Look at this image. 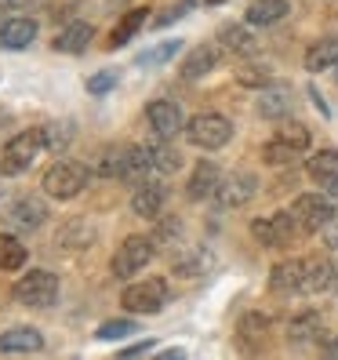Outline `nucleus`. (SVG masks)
<instances>
[{"instance_id":"obj_48","label":"nucleus","mask_w":338,"mask_h":360,"mask_svg":"<svg viewBox=\"0 0 338 360\" xmlns=\"http://www.w3.org/2000/svg\"><path fill=\"white\" fill-rule=\"evenodd\" d=\"M324 353L338 360V335H334V338H327V342H324Z\"/></svg>"},{"instance_id":"obj_27","label":"nucleus","mask_w":338,"mask_h":360,"mask_svg":"<svg viewBox=\"0 0 338 360\" xmlns=\"http://www.w3.org/2000/svg\"><path fill=\"white\" fill-rule=\"evenodd\" d=\"M150 157H153L157 175H175V172H182V153L175 150L171 139H153V142H150Z\"/></svg>"},{"instance_id":"obj_53","label":"nucleus","mask_w":338,"mask_h":360,"mask_svg":"<svg viewBox=\"0 0 338 360\" xmlns=\"http://www.w3.org/2000/svg\"><path fill=\"white\" fill-rule=\"evenodd\" d=\"M334 77H338V73H334Z\"/></svg>"},{"instance_id":"obj_5","label":"nucleus","mask_w":338,"mask_h":360,"mask_svg":"<svg viewBox=\"0 0 338 360\" xmlns=\"http://www.w3.org/2000/svg\"><path fill=\"white\" fill-rule=\"evenodd\" d=\"M157 255V244L153 237H142V233H131V237H124V244L113 251V259H110V273L117 281H128L135 277V273H142L145 266L153 262Z\"/></svg>"},{"instance_id":"obj_22","label":"nucleus","mask_w":338,"mask_h":360,"mask_svg":"<svg viewBox=\"0 0 338 360\" xmlns=\"http://www.w3.org/2000/svg\"><path fill=\"white\" fill-rule=\"evenodd\" d=\"M324 335V316L316 309H302L287 321V342L291 346H309Z\"/></svg>"},{"instance_id":"obj_8","label":"nucleus","mask_w":338,"mask_h":360,"mask_svg":"<svg viewBox=\"0 0 338 360\" xmlns=\"http://www.w3.org/2000/svg\"><path fill=\"white\" fill-rule=\"evenodd\" d=\"M299 233H302V226L294 222L291 211H273V215L251 222V237H255L262 248H291Z\"/></svg>"},{"instance_id":"obj_43","label":"nucleus","mask_w":338,"mask_h":360,"mask_svg":"<svg viewBox=\"0 0 338 360\" xmlns=\"http://www.w3.org/2000/svg\"><path fill=\"white\" fill-rule=\"evenodd\" d=\"M153 338H142V342H135V346H124L120 349V356H145V353H153Z\"/></svg>"},{"instance_id":"obj_40","label":"nucleus","mask_w":338,"mask_h":360,"mask_svg":"<svg viewBox=\"0 0 338 360\" xmlns=\"http://www.w3.org/2000/svg\"><path fill=\"white\" fill-rule=\"evenodd\" d=\"M204 266H207V259H204L200 248L189 251V255H182V259H175V273H182V277H200Z\"/></svg>"},{"instance_id":"obj_2","label":"nucleus","mask_w":338,"mask_h":360,"mask_svg":"<svg viewBox=\"0 0 338 360\" xmlns=\"http://www.w3.org/2000/svg\"><path fill=\"white\" fill-rule=\"evenodd\" d=\"M88 167H84L80 160H55L48 172H44V179H40V189L51 197V200H73V197H80L84 193V186H88Z\"/></svg>"},{"instance_id":"obj_26","label":"nucleus","mask_w":338,"mask_h":360,"mask_svg":"<svg viewBox=\"0 0 338 360\" xmlns=\"http://www.w3.org/2000/svg\"><path fill=\"white\" fill-rule=\"evenodd\" d=\"M306 70L309 73H327V70H338V37H324L309 44L306 51Z\"/></svg>"},{"instance_id":"obj_16","label":"nucleus","mask_w":338,"mask_h":360,"mask_svg":"<svg viewBox=\"0 0 338 360\" xmlns=\"http://www.w3.org/2000/svg\"><path fill=\"white\" fill-rule=\"evenodd\" d=\"M37 40V18L30 15H11L0 22V48L4 51H26Z\"/></svg>"},{"instance_id":"obj_25","label":"nucleus","mask_w":338,"mask_h":360,"mask_svg":"<svg viewBox=\"0 0 338 360\" xmlns=\"http://www.w3.org/2000/svg\"><path fill=\"white\" fill-rule=\"evenodd\" d=\"M306 175L320 186V189H331L338 182V150L327 146V150H316L309 160H306Z\"/></svg>"},{"instance_id":"obj_30","label":"nucleus","mask_w":338,"mask_h":360,"mask_svg":"<svg viewBox=\"0 0 338 360\" xmlns=\"http://www.w3.org/2000/svg\"><path fill=\"white\" fill-rule=\"evenodd\" d=\"M30 259V251L26 244L15 237V233H0V273H15V269H22Z\"/></svg>"},{"instance_id":"obj_29","label":"nucleus","mask_w":338,"mask_h":360,"mask_svg":"<svg viewBox=\"0 0 338 360\" xmlns=\"http://www.w3.org/2000/svg\"><path fill=\"white\" fill-rule=\"evenodd\" d=\"M91 240H95V229L84 222V219H73V222H66V226L55 233V244L66 248V251H80V248H88Z\"/></svg>"},{"instance_id":"obj_42","label":"nucleus","mask_w":338,"mask_h":360,"mask_svg":"<svg viewBox=\"0 0 338 360\" xmlns=\"http://www.w3.org/2000/svg\"><path fill=\"white\" fill-rule=\"evenodd\" d=\"M186 11H193V0H178V4H171L153 26H171V22H178V18H186Z\"/></svg>"},{"instance_id":"obj_46","label":"nucleus","mask_w":338,"mask_h":360,"mask_svg":"<svg viewBox=\"0 0 338 360\" xmlns=\"http://www.w3.org/2000/svg\"><path fill=\"white\" fill-rule=\"evenodd\" d=\"M331 291H338V251L331 255Z\"/></svg>"},{"instance_id":"obj_49","label":"nucleus","mask_w":338,"mask_h":360,"mask_svg":"<svg viewBox=\"0 0 338 360\" xmlns=\"http://www.w3.org/2000/svg\"><path fill=\"white\" fill-rule=\"evenodd\" d=\"M8 124H11V113L4 110V105H0V131H4V128H8Z\"/></svg>"},{"instance_id":"obj_3","label":"nucleus","mask_w":338,"mask_h":360,"mask_svg":"<svg viewBox=\"0 0 338 360\" xmlns=\"http://www.w3.org/2000/svg\"><path fill=\"white\" fill-rule=\"evenodd\" d=\"M11 299L18 306H30V309H51L58 299V277L51 269H30L15 281Z\"/></svg>"},{"instance_id":"obj_51","label":"nucleus","mask_w":338,"mask_h":360,"mask_svg":"<svg viewBox=\"0 0 338 360\" xmlns=\"http://www.w3.org/2000/svg\"><path fill=\"white\" fill-rule=\"evenodd\" d=\"M327 193H331V197H334V204H338V182H334V186L327 189Z\"/></svg>"},{"instance_id":"obj_7","label":"nucleus","mask_w":338,"mask_h":360,"mask_svg":"<svg viewBox=\"0 0 338 360\" xmlns=\"http://www.w3.org/2000/svg\"><path fill=\"white\" fill-rule=\"evenodd\" d=\"M167 299H171V288H167L164 277H145V281H135L124 288L120 302L128 313H138V316H153L167 306Z\"/></svg>"},{"instance_id":"obj_45","label":"nucleus","mask_w":338,"mask_h":360,"mask_svg":"<svg viewBox=\"0 0 338 360\" xmlns=\"http://www.w3.org/2000/svg\"><path fill=\"white\" fill-rule=\"evenodd\" d=\"M30 0H0V11H22Z\"/></svg>"},{"instance_id":"obj_23","label":"nucleus","mask_w":338,"mask_h":360,"mask_svg":"<svg viewBox=\"0 0 338 360\" xmlns=\"http://www.w3.org/2000/svg\"><path fill=\"white\" fill-rule=\"evenodd\" d=\"M219 66V48L215 44H197L193 51H189L186 58H182V66H178V77L182 80H200V77H207L211 70Z\"/></svg>"},{"instance_id":"obj_1","label":"nucleus","mask_w":338,"mask_h":360,"mask_svg":"<svg viewBox=\"0 0 338 360\" xmlns=\"http://www.w3.org/2000/svg\"><path fill=\"white\" fill-rule=\"evenodd\" d=\"M229 139H233V120L222 117V113H197L186 120V142L197 146V150L204 153H215L222 150V146H229Z\"/></svg>"},{"instance_id":"obj_20","label":"nucleus","mask_w":338,"mask_h":360,"mask_svg":"<svg viewBox=\"0 0 338 360\" xmlns=\"http://www.w3.org/2000/svg\"><path fill=\"white\" fill-rule=\"evenodd\" d=\"M287 15H291L287 0H251L244 11V22L255 30H269V26H280Z\"/></svg>"},{"instance_id":"obj_32","label":"nucleus","mask_w":338,"mask_h":360,"mask_svg":"<svg viewBox=\"0 0 338 360\" xmlns=\"http://www.w3.org/2000/svg\"><path fill=\"white\" fill-rule=\"evenodd\" d=\"M299 157H302V153L294 150L291 142H284L280 135H273V139L262 146V160H266L269 167H291V164L299 160Z\"/></svg>"},{"instance_id":"obj_44","label":"nucleus","mask_w":338,"mask_h":360,"mask_svg":"<svg viewBox=\"0 0 338 360\" xmlns=\"http://www.w3.org/2000/svg\"><path fill=\"white\" fill-rule=\"evenodd\" d=\"M324 240H327V248H331V251H338V219L324 229Z\"/></svg>"},{"instance_id":"obj_52","label":"nucleus","mask_w":338,"mask_h":360,"mask_svg":"<svg viewBox=\"0 0 338 360\" xmlns=\"http://www.w3.org/2000/svg\"><path fill=\"white\" fill-rule=\"evenodd\" d=\"M204 4H211V8H219V4H226V0H204Z\"/></svg>"},{"instance_id":"obj_17","label":"nucleus","mask_w":338,"mask_h":360,"mask_svg":"<svg viewBox=\"0 0 338 360\" xmlns=\"http://www.w3.org/2000/svg\"><path fill=\"white\" fill-rule=\"evenodd\" d=\"M219 44L233 58H255L259 55V37L251 33V26H240V22H226L219 30Z\"/></svg>"},{"instance_id":"obj_14","label":"nucleus","mask_w":338,"mask_h":360,"mask_svg":"<svg viewBox=\"0 0 338 360\" xmlns=\"http://www.w3.org/2000/svg\"><path fill=\"white\" fill-rule=\"evenodd\" d=\"M164 204H167V186L160 179H145L131 189V211L138 219H160Z\"/></svg>"},{"instance_id":"obj_11","label":"nucleus","mask_w":338,"mask_h":360,"mask_svg":"<svg viewBox=\"0 0 338 360\" xmlns=\"http://www.w3.org/2000/svg\"><path fill=\"white\" fill-rule=\"evenodd\" d=\"M309 259H284L269 269V291L273 295H306Z\"/></svg>"},{"instance_id":"obj_15","label":"nucleus","mask_w":338,"mask_h":360,"mask_svg":"<svg viewBox=\"0 0 338 360\" xmlns=\"http://www.w3.org/2000/svg\"><path fill=\"white\" fill-rule=\"evenodd\" d=\"M44 349V335L30 324H18V328H8L0 331V356H30V353H40Z\"/></svg>"},{"instance_id":"obj_31","label":"nucleus","mask_w":338,"mask_h":360,"mask_svg":"<svg viewBox=\"0 0 338 360\" xmlns=\"http://www.w3.org/2000/svg\"><path fill=\"white\" fill-rule=\"evenodd\" d=\"M178 51H182V40H178V37H175V40H160V44H153V48H145V51L135 55V66L157 70V66H164V62H171Z\"/></svg>"},{"instance_id":"obj_21","label":"nucleus","mask_w":338,"mask_h":360,"mask_svg":"<svg viewBox=\"0 0 338 360\" xmlns=\"http://www.w3.org/2000/svg\"><path fill=\"white\" fill-rule=\"evenodd\" d=\"M91 40H95V26L91 22H66V26L55 33L51 48L58 55H80V51H88Z\"/></svg>"},{"instance_id":"obj_35","label":"nucleus","mask_w":338,"mask_h":360,"mask_svg":"<svg viewBox=\"0 0 338 360\" xmlns=\"http://www.w3.org/2000/svg\"><path fill=\"white\" fill-rule=\"evenodd\" d=\"M331 291V259H309V277H306V295Z\"/></svg>"},{"instance_id":"obj_41","label":"nucleus","mask_w":338,"mask_h":360,"mask_svg":"<svg viewBox=\"0 0 338 360\" xmlns=\"http://www.w3.org/2000/svg\"><path fill=\"white\" fill-rule=\"evenodd\" d=\"M117 80H120L117 70H98L95 77H88V91H91V95H110V91L117 88Z\"/></svg>"},{"instance_id":"obj_24","label":"nucleus","mask_w":338,"mask_h":360,"mask_svg":"<svg viewBox=\"0 0 338 360\" xmlns=\"http://www.w3.org/2000/svg\"><path fill=\"white\" fill-rule=\"evenodd\" d=\"M269 328H273V321H269L262 309H247V313L240 316V324H237L240 346H244V349H259L266 338H269Z\"/></svg>"},{"instance_id":"obj_9","label":"nucleus","mask_w":338,"mask_h":360,"mask_svg":"<svg viewBox=\"0 0 338 360\" xmlns=\"http://www.w3.org/2000/svg\"><path fill=\"white\" fill-rule=\"evenodd\" d=\"M255 193H259V175L255 172H233V175L222 179L219 193H215V204L222 211H237V207L255 200Z\"/></svg>"},{"instance_id":"obj_28","label":"nucleus","mask_w":338,"mask_h":360,"mask_svg":"<svg viewBox=\"0 0 338 360\" xmlns=\"http://www.w3.org/2000/svg\"><path fill=\"white\" fill-rule=\"evenodd\" d=\"M145 15H150V8H135V11H128V15H124L120 18V22L113 26V33H110V44H105V48H124V44H131V37L145 26Z\"/></svg>"},{"instance_id":"obj_38","label":"nucleus","mask_w":338,"mask_h":360,"mask_svg":"<svg viewBox=\"0 0 338 360\" xmlns=\"http://www.w3.org/2000/svg\"><path fill=\"white\" fill-rule=\"evenodd\" d=\"M182 237V222L175 215H167V219H157V229H153V244L157 248H167V244H175Z\"/></svg>"},{"instance_id":"obj_10","label":"nucleus","mask_w":338,"mask_h":360,"mask_svg":"<svg viewBox=\"0 0 338 360\" xmlns=\"http://www.w3.org/2000/svg\"><path fill=\"white\" fill-rule=\"evenodd\" d=\"M145 120L157 139H175L186 131V117H182V105L175 98H153L145 105Z\"/></svg>"},{"instance_id":"obj_12","label":"nucleus","mask_w":338,"mask_h":360,"mask_svg":"<svg viewBox=\"0 0 338 360\" xmlns=\"http://www.w3.org/2000/svg\"><path fill=\"white\" fill-rule=\"evenodd\" d=\"M255 110L262 120H287L294 113V88L291 84H269V88L259 91V102H255Z\"/></svg>"},{"instance_id":"obj_37","label":"nucleus","mask_w":338,"mask_h":360,"mask_svg":"<svg viewBox=\"0 0 338 360\" xmlns=\"http://www.w3.org/2000/svg\"><path fill=\"white\" fill-rule=\"evenodd\" d=\"M128 335H138V324L128 321V316H120V321H105V324H98V331H95L98 342H120V338H128Z\"/></svg>"},{"instance_id":"obj_4","label":"nucleus","mask_w":338,"mask_h":360,"mask_svg":"<svg viewBox=\"0 0 338 360\" xmlns=\"http://www.w3.org/2000/svg\"><path fill=\"white\" fill-rule=\"evenodd\" d=\"M40 150H44V131L30 128V131H15L4 142V153H0V172L4 175H22L37 164Z\"/></svg>"},{"instance_id":"obj_6","label":"nucleus","mask_w":338,"mask_h":360,"mask_svg":"<svg viewBox=\"0 0 338 360\" xmlns=\"http://www.w3.org/2000/svg\"><path fill=\"white\" fill-rule=\"evenodd\" d=\"M291 215L302 226V233H324L338 219V204L331 193H299L291 200Z\"/></svg>"},{"instance_id":"obj_34","label":"nucleus","mask_w":338,"mask_h":360,"mask_svg":"<svg viewBox=\"0 0 338 360\" xmlns=\"http://www.w3.org/2000/svg\"><path fill=\"white\" fill-rule=\"evenodd\" d=\"M44 150H51L55 157L66 150V146L73 142V120H51V124H44Z\"/></svg>"},{"instance_id":"obj_50","label":"nucleus","mask_w":338,"mask_h":360,"mask_svg":"<svg viewBox=\"0 0 338 360\" xmlns=\"http://www.w3.org/2000/svg\"><path fill=\"white\" fill-rule=\"evenodd\" d=\"M164 356H167V360H175V356H186V349H178V346H171V349H164Z\"/></svg>"},{"instance_id":"obj_33","label":"nucleus","mask_w":338,"mask_h":360,"mask_svg":"<svg viewBox=\"0 0 338 360\" xmlns=\"http://www.w3.org/2000/svg\"><path fill=\"white\" fill-rule=\"evenodd\" d=\"M120 164H124V146H105V150H98V157L91 164V175H98V179H120Z\"/></svg>"},{"instance_id":"obj_39","label":"nucleus","mask_w":338,"mask_h":360,"mask_svg":"<svg viewBox=\"0 0 338 360\" xmlns=\"http://www.w3.org/2000/svg\"><path fill=\"white\" fill-rule=\"evenodd\" d=\"M277 135H280L284 142H291L299 153H306V150H309V142H313V131L306 128V124H284Z\"/></svg>"},{"instance_id":"obj_19","label":"nucleus","mask_w":338,"mask_h":360,"mask_svg":"<svg viewBox=\"0 0 338 360\" xmlns=\"http://www.w3.org/2000/svg\"><path fill=\"white\" fill-rule=\"evenodd\" d=\"M150 175H157L153 157H150V146H124V164H120V179L128 186H138Z\"/></svg>"},{"instance_id":"obj_36","label":"nucleus","mask_w":338,"mask_h":360,"mask_svg":"<svg viewBox=\"0 0 338 360\" xmlns=\"http://www.w3.org/2000/svg\"><path fill=\"white\" fill-rule=\"evenodd\" d=\"M237 84H240V88L262 91V88H269V84H273V70L269 66H259V62H251V66H240L237 70Z\"/></svg>"},{"instance_id":"obj_13","label":"nucleus","mask_w":338,"mask_h":360,"mask_svg":"<svg viewBox=\"0 0 338 360\" xmlns=\"http://www.w3.org/2000/svg\"><path fill=\"white\" fill-rule=\"evenodd\" d=\"M222 179L226 175H222L219 160H197L193 175H189V182H186V197L189 200H215Z\"/></svg>"},{"instance_id":"obj_18","label":"nucleus","mask_w":338,"mask_h":360,"mask_svg":"<svg viewBox=\"0 0 338 360\" xmlns=\"http://www.w3.org/2000/svg\"><path fill=\"white\" fill-rule=\"evenodd\" d=\"M44 219H48V204L40 200V197H30V193H22L8 207V222L15 229H40V226H44Z\"/></svg>"},{"instance_id":"obj_47","label":"nucleus","mask_w":338,"mask_h":360,"mask_svg":"<svg viewBox=\"0 0 338 360\" xmlns=\"http://www.w3.org/2000/svg\"><path fill=\"white\" fill-rule=\"evenodd\" d=\"M309 95H313V102H316V110H320V113L327 117V102L320 98V91H316V88H309Z\"/></svg>"}]
</instances>
